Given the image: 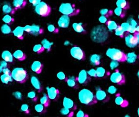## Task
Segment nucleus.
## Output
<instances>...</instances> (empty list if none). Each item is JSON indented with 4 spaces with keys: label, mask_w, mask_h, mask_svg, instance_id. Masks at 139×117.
Masks as SVG:
<instances>
[{
    "label": "nucleus",
    "mask_w": 139,
    "mask_h": 117,
    "mask_svg": "<svg viewBox=\"0 0 139 117\" xmlns=\"http://www.w3.org/2000/svg\"><path fill=\"white\" fill-rule=\"evenodd\" d=\"M109 32L105 26L99 25L95 26L91 32V38L95 43H104L108 38Z\"/></svg>",
    "instance_id": "nucleus-1"
},
{
    "label": "nucleus",
    "mask_w": 139,
    "mask_h": 117,
    "mask_svg": "<svg viewBox=\"0 0 139 117\" xmlns=\"http://www.w3.org/2000/svg\"><path fill=\"white\" fill-rule=\"evenodd\" d=\"M78 98L80 103L85 105L90 106L97 103V100L94 93L86 89H82L79 92Z\"/></svg>",
    "instance_id": "nucleus-2"
},
{
    "label": "nucleus",
    "mask_w": 139,
    "mask_h": 117,
    "mask_svg": "<svg viewBox=\"0 0 139 117\" xmlns=\"http://www.w3.org/2000/svg\"><path fill=\"white\" fill-rule=\"evenodd\" d=\"M59 11L63 15H67L69 17L78 15L80 10L76 8L74 4L71 3H62L59 7Z\"/></svg>",
    "instance_id": "nucleus-3"
},
{
    "label": "nucleus",
    "mask_w": 139,
    "mask_h": 117,
    "mask_svg": "<svg viewBox=\"0 0 139 117\" xmlns=\"http://www.w3.org/2000/svg\"><path fill=\"white\" fill-rule=\"evenodd\" d=\"M11 76L14 81L20 84H24L28 79L27 71L23 68L20 67L14 69L11 72Z\"/></svg>",
    "instance_id": "nucleus-4"
},
{
    "label": "nucleus",
    "mask_w": 139,
    "mask_h": 117,
    "mask_svg": "<svg viewBox=\"0 0 139 117\" xmlns=\"http://www.w3.org/2000/svg\"><path fill=\"white\" fill-rule=\"evenodd\" d=\"M106 55L111 59L119 62H124L127 60L126 54L118 49H109L106 52Z\"/></svg>",
    "instance_id": "nucleus-5"
},
{
    "label": "nucleus",
    "mask_w": 139,
    "mask_h": 117,
    "mask_svg": "<svg viewBox=\"0 0 139 117\" xmlns=\"http://www.w3.org/2000/svg\"><path fill=\"white\" fill-rule=\"evenodd\" d=\"M51 8L45 2H41L35 6V11L37 14L42 17H47L51 12Z\"/></svg>",
    "instance_id": "nucleus-6"
},
{
    "label": "nucleus",
    "mask_w": 139,
    "mask_h": 117,
    "mask_svg": "<svg viewBox=\"0 0 139 117\" xmlns=\"http://www.w3.org/2000/svg\"><path fill=\"white\" fill-rule=\"evenodd\" d=\"M139 32L133 34L127 33L125 36V40L126 45L130 48H134L139 43Z\"/></svg>",
    "instance_id": "nucleus-7"
},
{
    "label": "nucleus",
    "mask_w": 139,
    "mask_h": 117,
    "mask_svg": "<svg viewBox=\"0 0 139 117\" xmlns=\"http://www.w3.org/2000/svg\"><path fill=\"white\" fill-rule=\"evenodd\" d=\"M110 81L117 85H122L125 84L126 77L124 75L116 70L112 73L110 77Z\"/></svg>",
    "instance_id": "nucleus-8"
},
{
    "label": "nucleus",
    "mask_w": 139,
    "mask_h": 117,
    "mask_svg": "<svg viewBox=\"0 0 139 117\" xmlns=\"http://www.w3.org/2000/svg\"><path fill=\"white\" fill-rule=\"evenodd\" d=\"M71 54L73 58L79 60H84L86 58L85 54L80 47L74 46L71 49Z\"/></svg>",
    "instance_id": "nucleus-9"
},
{
    "label": "nucleus",
    "mask_w": 139,
    "mask_h": 117,
    "mask_svg": "<svg viewBox=\"0 0 139 117\" xmlns=\"http://www.w3.org/2000/svg\"><path fill=\"white\" fill-rule=\"evenodd\" d=\"M79 84L83 86H86L91 80V76H90L86 70H83L79 73L77 77Z\"/></svg>",
    "instance_id": "nucleus-10"
},
{
    "label": "nucleus",
    "mask_w": 139,
    "mask_h": 117,
    "mask_svg": "<svg viewBox=\"0 0 139 117\" xmlns=\"http://www.w3.org/2000/svg\"><path fill=\"white\" fill-rule=\"evenodd\" d=\"M47 96L50 100L56 101L58 100L60 97V91L58 89H56L54 87H47Z\"/></svg>",
    "instance_id": "nucleus-11"
},
{
    "label": "nucleus",
    "mask_w": 139,
    "mask_h": 117,
    "mask_svg": "<svg viewBox=\"0 0 139 117\" xmlns=\"http://www.w3.org/2000/svg\"><path fill=\"white\" fill-rule=\"evenodd\" d=\"M95 97L97 101H100L103 103L108 102L110 100V97L106 92L100 88L97 89Z\"/></svg>",
    "instance_id": "nucleus-12"
},
{
    "label": "nucleus",
    "mask_w": 139,
    "mask_h": 117,
    "mask_svg": "<svg viewBox=\"0 0 139 117\" xmlns=\"http://www.w3.org/2000/svg\"><path fill=\"white\" fill-rule=\"evenodd\" d=\"M70 24V18L67 15H63L58 21V26L62 28H67Z\"/></svg>",
    "instance_id": "nucleus-13"
},
{
    "label": "nucleus",
    "mask_w": 139,
    "mask_h": 117,
    "mask_svg": "<svg viewBox=\"0 0 139 117\" xmlns=\"http://www.w3.org/2000/svg\"><path fill=\"white\" fill-rule=\"evenodd\" d=\"M63 105L64 108H68L71 110H76L77 108V106L73 101V100L68 97H64Z\"/></svg>",
    "instance_id": "nucleus-14"
},
{
    "label": "nucleus",
    "mask_w": 139,
    "mask_h": 117,
    "mask_svg": "<svg viewBox=\"0 0 139 117\" xmlns=\"http://www.w3.org/2000/svg\"><path fill=\"white\" fill-rule=\"evenodd\" d=\"M66 82L68 86L71 88L77 89L79 87L77 77L74 76H70V77L67 78Z\"/></svg>",
    "instance_id": "nucleus-15"
},
{
    "label": "nucleus",
    "mask_w": 139,
    "mask_h": 117,
    "mask_svg": "<svg viewBox=\"0 0 139 117\" xmlns=\"http://www.w3.org/2000/svg\"><path fill=\"white\" fill-rule=\"evenodd\" d=\"M44 67L43 64L40 61H34L32 63L31 69V70L37 74H40L42 71Z\"/></svg>",
    "instance_id": "nucleus-16"
},
{
    "label": "nucleus",
    "mask_w": 139,
    "mask_h": 117,
    "mask_svg": "<svg viewBox=\"0 0 139 117\" xmlns=\"http://www.w3.org/2000/svg\"><path fill=\"white\" fill-rule=\"evenodd\" d=\"M115 102L116 105L120 106L122 108H126L129 105V102H128V101L124 99L122 97L120 96L119 94H116Z\"/></svg>",
    "instance_id": "nucleus-17"
},
{
    "label": "nucleus",
    "mask_w": 139,
    "mask_h": 117,
    "mask_svg": "<svg viewBox=\"0 0 139 117\" xmlns=\"http://www.w3.org/2000/svg\"><path fill=\"white\" fill-rule=\"evenodd\" d=\"M24 32L23 27L21 26H18L12 32L14 35L20 40H24Z\"/></svg>",
    "instance_id": "nucleus-18"
},
{
    "label": "nucleus",
    "mask_w": 139,
    "mask_h": 117,
    "mask_svg": "<svg viewBox=\"0 0 139 117\" xmlns=\"http://www.w3.org/2000/svg\"><path fill=\"white\" fill-rule=\"evenodd\" d=\"M31 83L32 86L38 92H41L42 91L43 88L42 85L39 80L35 76H33L31 78Z\"/></svg>",
    "instance_id": "nucleus-19"
},
{
    "label": "nucleus",
    "mask_w": 139,
    "mask_h": 117,
    "mask_svg": "<svg viewBox=\"0 0 139 117\" xmlns=\"http://www.w3.org/2000/svg\"><path fill=\"white\" fill-rule=\"evenodd\" d=\"M27 3V0H13V5L15 11L24 8Z\"/></svg>",
    "instance_id": "nucleus-20"
},
{
    "label": "nucleus",
    "mask_w": 139,
    "mask_h": 117,
    "mask_svg": "<svg viewBox=\"0 0 139 117\" xmlns=\"http://www.w3.org/2000/svg\"><path fill=\"white\" fill-rule=\"evenodd\" d=\"M44 32V30L40 26L35 24L31 26V30L30 33L34 36H38Z\"/></svg>",
    "instance_id": "nucleus-21"
},
{
    "label": "nucleus",
    "mask_w": 139,
    "mask_h": 117,
    "mask_svg": "<svg viewBox=\"0 0 139 117\" xmlns=\"http://www.w3.org/2000/svg\"><path fill=\"white\" fill-rule=\"evenodd\" d=\"M2 57L7 62H12L14 60L13 56L11 52L8 50H5L2 52Z\"/></svg>",
    "instance_id": "nucleus-22"
},
{
    "label": "nucleus",
    "mask_w": 139,
    "mask_h": 117,
    "mask_svg": "<svg viewBox=\"0 0 139 117\" xmlns=\"http://www.w3.org/2000/svg\"><path fill=\"white\" fill-rule=\"evenodd\" d=\"M72 27L74 30L77 33L84 34L86 32V31L83 27V24L82 23H73Z\"/></svg>",
    "instance_id": "nucleus-23"
},
{
    "label": "nucleus",
    "mask_w": 139,
    "mask_h": 117,
    "mask_svg": "<svg viewBox=\"0 0 139 117\" xmlns=\"http://www.w3.org/2000/svg\"><path fill=\"white\" fill-rule=\"evenodd\" d=\"M13 57L20 61H24L27 58V56L21 50H17L13 53Z\"/></svg>",
    "instance_id": "nucleus-24"
},
{
    "label": "nucleus",
    "mask_w": 139,
    "mask_h": 117,
    "mask_svg": "<svg viewBox=\"0 0 139 117\" xmlns=\"http://www.w3.org/2000/svg\"><path fill=\"white\" fill-rule=\"evenodd\" d=\"M116 5L117 7L120 8L124 10L129 9L130 7V4L126 0H117Z\"/></svg>",
    "instance_id": "nucleus-25"
},
{
    "label": "nucleus",
    "mask_w": 139,
    "mask_h": 117,
    "mask_svg": "<svg viewBox=\"0 0 139 117\" xmlns=\"http://www.w3.org/2000/svg\"><path fill=\"white\" fill-rule=\"evenodd\" d=\"M15 11L14 8H12L9 4H5L2 7V11L4 13L7 15H13L14 14Z\"/></svg>",
    "instance_id": "nucleus-26"
},
{
    "label": "nucleus",
    "mask_w": 139,
    "mask_h": 117,
    "mask_svg": "<svg viewBox=\"0 0 139 117\" xmlns=\"http://www.w3.org/2000/svg\"><path fill=\"white\" fill-rule=\"evenodd\" d=\"M101 57L98 54H93L90 58V62L93 66H98L100 63Z\"/></svg>",
    "instance_id": "nucleus-27"
},
{
    "label": "nucleus",
    "mask_w": 139,
    "mask_h": 117,
    "mask_svg": "<svg viewBox=\"0 0 139 117\" xmlns=\"http://www.w3.org/2000/svg\"><path fill=\"white\" fill-rule=\"evenodd\" d=\"M127 55V60L126 61L130 63H134L136 59H137L138 56L134 53H128Z\"/></svg>",
    "instance_id": "nucleus-28"
},
{
    "label": "nucleus",
    "mask_w": 139,
    "mask_h": 117,
    "mask_svg": "<svg viewBox=\"0 0 139 117\" xmlns=\"http://www.w3.org/2000/svg\"><path fill=\"white\" fill-rule=\"evenodd\" d=\"M40 102L42 105H44V106L47 108L50 105V100L47 94H44L42 97H41L40 99Z\"/></svg>",
    "instance_id": "nucleus-29"
},
{
    "label": "nucleus",
    "mask_w": 139,
    "mask_h": 117,
    "mask_svg": "<svg viewBox=\"0 0 139 117\" xmlns=\"http://www.w3.org/2000/svg\"><path fill=\"white\" fill-rule=\"evenodd\" d=\"M53 44V43L50 42V41L46 38H44L41 41V45H42L44 49H46L48 52L50 50Z\"/></svg>",
    "instance_id": "nucleus-30"
},
{
    "label": "nucleus",
    "mask_w": 139,
    "mask_h": 117,
    "mask_svg": "<svg viewBox=\"0 0 139 117\" xmlns=\"http://www.w3.org/2000/svg\"><path fill=\"white\" fill-rule=\"evenodd\" d=\"M13 78L11 76V75L6 74H3L1 76V80L4 84H8L9 82H12Z\"/></svg>",
    "instance_id": "nucleus-31"
},
{
    "label": "nucleus",
    "mask_w": 139,
    "mask_h": 117,
    "mask_svg": "<svg viewBox=\"0 0 139 117\" xmlns=\"http://www.w3.org/2000/svg\"><path fill=\"white\" fill-rule=\"evenodd\" d=\"M60 112L62 115L66 116L67 117H73L74 115V111H73V110L69 109L68 108H62Z\"/></svg>",
    "instance_id": "nucleus-32"
},
{
    "label": "nucleus",
    "mask_w": 139,
    "mask_h": 117,
    "mask_svg": "<svg viewBox=\"0 0 139 117\" xmlns=\"http://www.w3.org/2000/svg\"><path fill=\"white\" fill-rule=\"evenodd\" d=\"M106 24L107 25L108 29L110 31L115 30L119 25L115 21L112 20H108Z\"/></svg>",
    "instance_id": "nucleus-33"
},
{
    "label": "nucleus",
    "mask_w": 139,
    "mask_h": 117,
    "mask_svg": "<svg viewBox=\"0 0 139 117\" xmlns=\"http://www.w3.org/2000/svg\"><path fill=\"white\" fill-rule=\"evenodd\" d=\"M114 12L116 16L121 18H124L126 15V10H124V9H121L120 8H118V7H116L114 9Z\"/></svg>",
    "instance_id": "nucleus-34"
},
{
    "label": "nucleus",
    "mask_w": 139,
    "mask_h": 117,
    "mask_svg": "<svg viewBox=\"0 0 139 117\" xmlns=\"http://www.w3.org/2000/svg\"><path fill=\"white\" fill-rule=\"evenodd\" d=\"M100 14L101 15L104 16L105 17L108 18L109 16H111L113 14V11L112 10H109L107 8H103L100 11Z\"/></svg>",
    "instance_id": "nucleus-35"
},
{
    "label": "nucleus",
    "mask_w": 139,
    "mask_h": 117,
    "mask_svg": "<svg viewBox=\"0 0 139 117\" xmlns=\"http://www.w3.org/2000/svg\"><path fill=\"white\" fill-rule=\"evenodd\" d=\"M3 21L6 24L10 25L12 24V23L14 22V19L12 18L11 15H5L3 18H2Z\"/></svg>",
    "instance_id": "nucleus-36"
},
{
    "label": "nucleus",
    "mask_w": 139,
    "mask_h": 117,
    "mask_svg": "<svg viewBox=\"0 0 139 117\" xmlns=\"http://www.w3.org/2000/svg\"><path fill=\"white\" fill-rule=\"evenodd\" d=\"M115 35L121 38H124L126 34L127 33V32H124L120 25H118L117 28L115 29Z\"/></svg>",
    "instance_id": "nucleus-37"
},
{
    "label": "nucleus",
    "mask_w": 139,
    "mask_h": 117,
    "mask_svg": "<svg viewBox=\"0 0 139 117\" xmlns=\"http://www.w3.org/2000/svg\"><path fill=\"white\" fill-rule=\"evenodd\" d=\"M34 108L35 111L39 114H44L46 111V107L44 106L41 103L35 106Z\"/></svg>",
    "instance_id": "nucleus-38"
},
{
    "label": "nucleus",
    "mask_w": 139,
    "mask_h": 117,
    "mask_svg": "<svg viewBox=\"0 0 139 117\" xmlns=\"http://www.w3.org/2000/svg\"><path fill=\"white\" fill-rule=\"evenodd\" d=\"M106 74V70L103 67H99L97 68V70H96L97 77H103L105 76Z\"/></svg>",
    "instance_id": "nucleus-39"
},
{
    "label": "nucleus",
    "mask_w": 139,
    "mask_h": 117,
    "mask_svg": "<svg viewBox=\"0 0 139 117\" xmlns=\"http://www.w3.org/2000/svg\"><path fill=\"white\" fill-rule=\"evenodd\" d=\"M1 31L4 34H9L12 32L11 27L8 24H3L1 27Z\"/></svg>",
    "instance_id": "nucleus-40"
},
{
    "label": "nucleus",
    "mask_w": 139,
    "mask_h": 117,
    "mask_svg": "<svg viewBox=\"0 0 139 117\" xmlns=\"http://www.w3.org/2000/svg\"><path fill=\"white\" fill-rule=\"evenodd\" d=\"M44 49L41 44H36L33 48V51L38 54L42 53L44 52Z\"/></svg>",
    "instance_id": "nucleus-41"
},
{
    "label": "nucleus",
    "mask_w": 139,
    "mask_h": 117,
    "mask_svg": "<svg viewBox=\"0 0 139 117\" xmlns=\"http://www.w3.org/2000/svg\"><path fill=\"white\" fill-rule=\"evenodd\" d=\"M27 97L33 102H36L38 100V97L34 91H30L27 94Z\"/></svg>",
    "instance_id": "nucleus-42"
},
{
    "label": "nucleus",
    "mask_w": 139,
    "mask_h": 117,
    "mask_svg": "<svg viewBox=\"0 0 139 117\" xmlns=\"http://www.w3.org/2000/svg\"><path fill=\"white\" fill-rule=\"evenodd\" d=\"M47 30L49 32L54 33H57L59 32V29L57 28H56L53 24H49L47 26Z\"/></svg>",
    "instance_id": "nucleus-43"
},
{
    "label": "nucleus",
    "mask_w": 139,
    "mask_h": 117,
    "mask_svg": "<svg viewBox=\"0 0 139 117\" xmlns=\"http://www.w3.org/2000/svg\"><path fill=\"white\" fill-rule=\"evenodd\" d=\"M57 77L61 81H64L65 82L67 81V77L65 75V73H64V72H59L57 75Z\"/></svg>",
    "instance_id": "nucleus-44"
},
{
    "label": "nucleus",
    "mask_w": 139,
    "mask_h": 117,
    "mask_svg": "<svg viewBox=\"0 0 139 117\" xmlns=\"http://www.w3.org/2000/svg\"><path fill=\"white\" fill-rule=\"evenodd\" d=\"M120 26H121V27L122 28V29L124 32L128 33V31L129 28L130 27V25L128 22H124V23H123Z\"/></svg>",
    "instance_id": "nucleus-45"
},
{
    "label": "nucleus",
    "mask_w": 139,
    "mask_h": 117,
    "mask_svg": "<svg viewBox=\"0 0 139 117\" xmlns=\"http://www.w3.org/2000/svg\"><path fill=\"white\" fill-rule=\"evenodd\" d=\"M21 110L22 111L25 113V114H28L30 113V110H29V106L27 104H23L21 105Z\"/></svg>",
    "instance_id": "nucleus-46"
},
{
    "label": "nucleus",
    "mask_w": 139,
    "mask_h": 117,
    "mask_svg": "<svg viewBox=\"0 0 139 117\" xmlns=\"http://www.w3.org/2000/svg\"><path fill=\"white\" fill-rule=\"evenodd\" d=\"M12 95L15 97V98L18 99V100H22L23 98L22 95L19 91H15L12 94Z\"/></svg>",
    "instance_id": "nucleus-47"
},
{
    "label": "nucleus",
    "mask_w": 139,
    "mask_h": 117,
    "mask_svg": "<svg viewBox=\"0 0 139 117\" xmlns=\"http://www.w3.org/2000/svg\"><path fill=\"white\" fill-rule=\"evenodd\" d=\"M119 65V62L118 61H115V60H113L111 61L110 63V69L113 70L114 69L116 68V67H118Z\"/></svg>",
    "instance_id": "nucleus-48"
},
{
    "label": "nucleus",
    "mask_w": 139,
    "mask_h": 117,
    "mask_svg": "<svg viewBox=\"0 0 139 117\" xmlns=\"http://www.w3.org/2000/svg\"><path fill=\"white\" fill-rule=\"evenodd\" d=\"M107 91H108V92L110 94H115V93H116V91H117V89L114 86H111L110 87H109Z\"/></svg>",
    "instance_id": "nucleus-49"
},
{
    "label": "nucleus",
    "mask_w": 139,
    "mask_h": 117,
    "mask_svg": "<svg viewBox=\"0 0 139 117\" xmlns=\"http://www.w3.org/2000/svg\"><path fill=\"white\" fill-rule=\"evenodd\" d=\"M88 75L91 77H97V74H96V70L94 69H91L89 70L87 72Z\"/></svg>",
    "instance_id": "nucleus-50"
},
{
    "label": "nucleus",
    "mask_w": 139,
    "mask_h": 117,
    "mask_svg": "<svg viewBox=\"0 0 139 117\" xmlns=\"http://www.w3.org/2000/svg\"><path fill=\"white\" fill-rule=\"evenodd\" d=\"M99 21L101 23L106 24L107 22L108 21V19H107V17L101 15V16H100V18H99Z\"/></svg>",
    "instance_id": "nucleus-51"
},
{
    "label": "nucleus",
    "mask_w": 139,
    "mask_h": 117,
    "mask_svg": "<svg viewBox=\"0 0 139 117\" xmlns=\"http://www.w3.org/2000/svg\"><path fill=\"white\" fill-rule=\"evenodd\" d=\"M76 116L77 117H88L89 116L88 115V114H85L83 111H82L81 110H80L77 113V114H76Z\"/></svg>",
    "instance_id": "nucleus-52"
},
{
    "label": "nucleus",
    "mask_w": 139,
    "mask_h": 117,
    "mask_svg": "<svg viewBox=\"0 0 139 117\" xmlns=\"http://www.w3.org/2000/svg\"><path fill=\"white\" fill-rule=\"evenodd\" d=\"M128 23H129V24H130V25L134 27H136L137 26H138L137 22L133 18L130 19Z\"/></svg>",
    "instance_id": "nucleus-53"
},
{
    "label": "nucleus",
    "mask_w": 139,
    "mask_h": 117,
    "mask_svg": "<svg viewBox=\"0 0 139 117\" xmlns=\"http://www.w3.org/2000/svg\"><path fill=\"white\" fill-rule=\"evenodd\" d=\"M29 1L33 5L36 6L41 2V0H29Z\"/></svg>",
    "instance_id": "nucleus-54"
},
{
    "label": "nucleus",
    "mask_w": 139,
    "mask_h": 117,
    "mask_svg": "<svg viewBox=\"0 0 139 117\" xmlns=\"http://www.w3.org/2000/svg\"><path fill=\"white\" fill-rule=\"evenodd\" d=\"M0 66L2 67V68L3 69L8 68V63L5 60L0 62Z\"/></svg>",
    "instance_id": "nucleus-55"
},
{
    "label": "nucleus",
    "mask_w": 139,
    "mask_h": 117,
    "mask_svg": "<svg viewBox=\"0 0 139 117\" xmlns=\"http://www.w3.org/2000/svg\"><path fill=\"white\" fill-rule=\"evenodd\" d=\"M23 29L24 30V32H26L28 33H30L31 30V26L29 25H27L23 27Z\"/></svg>",
    "instance_id": "nucleus-56"
},
{
    "label": "nucleus",
    "mask_w": 139,
    "mask_h": 117,
    "mask_svg": "<svg viewBox=\"0 0 139 117\" xmlns=\"http://www.w3.org/2000/svg\"><path fill=\"white\" fill-rule=\"evenodd\" d=\"M2 72L4 74H6L11 75V72L8 68L3 69Z\"/></svg>",
    "instance_id": "nucleus-57"
},
{
    "label": "nucleus",
    "mask_w": 139,
    "mask_h": 117,
    "mask_svg": "<svg viewBox=\"0 0 139 117\" xmlns=\"http://www.w3.org/2000/svg\"><path fill=\"white\" fill-rule=\"evenodd\" d=\"M70 43L69 41H65V43H64V45H65V46H68V45H69Z\"/></svg>",
    "instance_id": "nucleus-58"
},
{
    "label": "nucleus",
    "mask_w": 139,
    "mask_h": 117,
    "mask_svg": "<svg viewBox=\"0 0 139 117\" xmlns=\"http://www.w3.org/2000/svg\"><path fill=\"white\" fill-rule=\"evenodd\" d=\"M3 70V68H2V67L0 66V73H1Z\"/></svg>",
    "instance_id": "nucleus-59"
},
{
    "label": "nucleus",
    "mask_w": 139,
    "mask_h": 117,
    "mask_svg": "<svg viewBox=\"0 0 139 117\" xmlns=\"http://www.w3.org/2000/svg\"><path fill=\"white\" fill-rule=\"evenodd\" d=\"M79 1H80V0H79Z\"/></svg>",
    "instance_id": "nucleus-60"
}]
</instances>
